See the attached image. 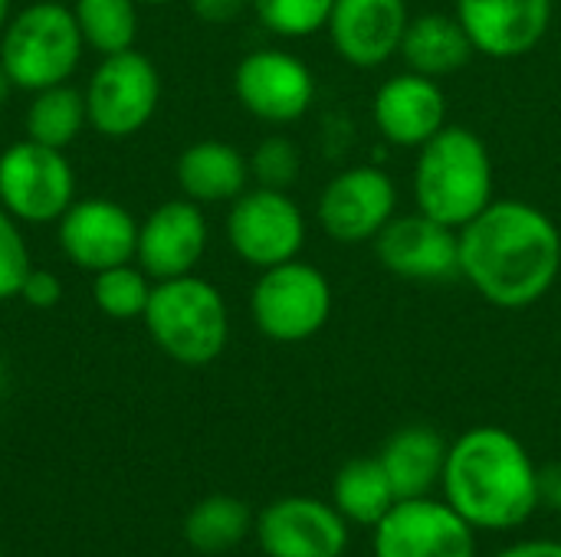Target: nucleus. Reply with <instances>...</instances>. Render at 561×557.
<instances>
[{
    "label": "nucleus",
    "instance_id": "obj_1",
    "mask_svg": "<svg viewBox=\"0 0 561 557\" xmlns=\"http://www.w3.org/2000/svg\"><path fill=\"white\" fill-rule=\"evenodd\" d=\"M559 272V227L529 200H493L460 230V276L496 309L536 305Z\"/></svg>",
    "mask_w": 561,
    "mask_h": 557
},
{
    "label": "nucleus",
    "instance_id": "obj_2",
    "mask_svg": "<svg viewBox=\"0 0 561 557\" xmlns=\"http://www.w3.org/2000/svg\"><path fill=\"white\" fill-rule=\"evenodd\" d=\"M444 502L473 532H510L539 509V466L503 427H473L447 446Z\"/></svg>",
    "mask_w": 561,
    "mask_h": 557
},
{
    "label": "nucleus",
    "instance_id": "obj_3",
    "mask_svg": "<svg viewBox=\"0 0 561 557\" xmlns=\"http://www.w3.org/2000/svg\"><path fill=\"white\" fill-rule=\"evenodd\" d=\"M414 204L421 213L463 230L493 204V161L483 138L467 125H444L417 148Z\"/></svg>",
    "mask_w": 561,
    "mask_h": 557
},
{
    "label": "nucleus",
    "instance_id": "obj_4",
    "mask_svg": "<svg viewBox=\"0 0 561 557\" xmlns=\"http://www.w3.org/2000/svg\"><path fill=\"white\" fill-rule=\"evenodd\" d=\"M141 322L151 341L184 368H204L217 361L230 341L227 302L220 289L197 272L154 282Z\"/></svg>",
    "mask_w": 561,
    "mask_h": 557
},
{
    "label": "nucleus",
    "instance_id": "obj_5",
    "mask_svg": "<svg viewBox=\"0 0 561 557\" xmlns=\"http://www.w3.org/2000/svg\"><path fill=\"white\" fill-rule=\"evenodd\" d=\"M82 53L85 43L72 3L62 0H30L0 33V69L13 89L30 95L69 82L82 62Z\"/></svg>",
    "mask_w": 561,
    "mask_h": 557
},
{
    "label": "nucleus",
    "instance_id": "obj_6",
    "mask_svg": "<svg viewBox=\"0 0 561 557\" xmlns=\"http://www.w3.org/2000/svg\"><path fill=\"white\" fill-rule=\"evenodd\" d=\"M250 315L260 335L279 345H299L316 338L332 315V282L312 263L299 256L270 269L250 292Z\"/></svg>",
    "mask_w": 561,
    "mask_h": 557
},
{
    "label": "nucleus",
    "instance_id": "obj_7",
    "mask_svg": "<svg viewBox=\"0 0 561 557\" xmlns=\"http://www.w3.org/2000/svg\"><path fill=\"white\" fill-rule=\"evenodd\" d=\"M82 95L89 128L108 141H125L154 118L161 102V76L158 66L131 46L102 56Z\"/></svg>",
    "mask_w": 561,
    "mask_h": 557
},
{
    "label": "nucleus",
    "instance_id": "obj_8",
    "mask_svg": "<svg viewBox=\"0 0 561 557\" xmlns=\"http://www.w3.org/2000/svg\"><path fill=\"white\" fill-rule=\"evenodd\" d=\"M76 204V171L66 151L13 141L0 154V207L23 227L56 223Z\"/></svg>",
    "mask_w": 561,
    "mask_h": 557
},
{
    "label": "nucleus",
    "instance_id": "obj_9",
    "mask_svg": "<svg viewBox=\"0 0 561 557\" xmlns=\"http://www.w3.org/2000/svg\"><path fill=\"white\" fill-rule=\"evenodd\" d=\"M227 243L253 269L289 263L306 246V213L276 187H247L227 213Z\"/></svg>",
    "mask_w": 561,
    "mask_h": 557
},
{
    "label": "nucleus",
    "instance_id": "obj_10",
    "mask_svg": "<svg viewBox=\"0 0 561 557\" xmlns=\"http://www.w3.org/2000/svg\"><path fill=\"white\" fill-rule=\"evenodd\" d=\"M398 213V187L388 171L375 164L345 167L335 174L316 207L319 227L342 246L371 243Z\"/></svg>",
    "mask_w": 561,
    "mask_h": 557
},
{
    "label": "nucleus",
    "instance_id": "obj_11",
    "mask_svg": "<svg viewBox=\"0 0 561 557\" xmlns=\"http://www.w3.org/2000/svg\"><path fill=\"white\" fill-rule=\"evenodd\" d=\"M233 92L253 118L266 125H293L312 108L316 76L299 56L266 46L237 62Z\"/></svg>",
    "mask_w": 561,
    "mask_h": 557
},
{
    "label": "nucleus",
    "instance_id": "obj_12",
    "mask_svg": "<svg viewBox=\"0 0 561 557\" xmlns=\"http://www.w3.org/2000/svg\"><path fill=\"white\" fill-rule=\"evenodd\" d=\"M375 557H477L473 525L444 499H401L375 525Z\"/></svg>",
    "mask_w": 561,
    "mask_h": 557
},
{
    "label": "nucleus",
    "instance_id": "obj_13",
    "mask_svg": "<svg viewBox=\"0 0 561 557\" xmlns=\"http://www.w3.org/2000/svg\"><path fill=\"white\" fill-rule=\"evenodd\" d=\"M56 240L62 256L82 272H102L122 263H135L138 220L108 197L76 200L56 220Z\"/></svg>",
    "mask_w": 561,
    "mask_h": 557
},
{
    "label": "nucleus",
    "instance_id": "obj_14",
    "mask_svg": "<svg viewBox=\"0 0 561 557\" xmlns=\"http://www.w3.org/2000/svg\"><path fill=\"white\" fill-rule=\"evenodd\" d=\"M378 263L411 282H447L460 276V230L414 210L394 213L371 240Z\"/></svg>",
    "mask_w": 561,
    "mask_h": 557
},
{
    "label": "nucleus",
    "instance_id": "obj_15",
    "mask_svg": "<svg viewBox=\"0 0 561 557\" xmlns=\"http://www.w3.org/2000/svg\"><path fill=\"white\" fill-rule=\"evenodd\" d=\"M253 532L266 557H342L348 548V522L309 496L276 499L256 515Z\"/></svg>",
    "mask_w": 561,
    "mask_h": 557
},
{
    "label": "nucleus",
    "instance_id": "obj_16",
    "mask_svg": "<svg viewBox=\"0 0 561 557\" xmlns=\"http://www.w3.org/2000/svg\"><path fill=\"white\" fill-rule=\"evenodd\" d=\"M210 227L201 210V204L178 197L154 207L138 223V250L135 263L154 279H178L201 266L207 253Z\"/></svg>",
    "mask_w": 561,
    "mask_h": 557
},
{
    "label": "nucleus",
    "instance_id": "obj_17",
    "mask_svg": "<svg viewBox=\"0 0 561 557\" xmlns=\"http://www.w3.org/2000/svg\"><path fill=\"white\" fill-rule=\"evenodd\" d=\"M454 16L480 56L519 59L546 39L552 0H457Z\"/></svg>",
    "mask_w": 561,
    "mask_h": 557
},
{
    "label": "nucleus",
    "instance_id": "obj_18",
    "mask_svg": "<svg viewBox=\"0 0 561 557\" xmlns=\"http://www.w3.org/2000/svg\"><path fill=\"white\" fill-rule=\"evenodd\" d=\"M408 23L404 0H335L325 30L348 66L375 69L401 53Z\"/></svg>",
    "mask_w": 561,
    "mask_h": 557
},
{
    "label": "nucleus",
    "instance_id": "obj_19",
    "mask_svg": "<svg viewBox=\"0 0 561 557\" xmlns=\"http://www.w3.org/2000/svg\"><path fill=\"white\" fill-rule=\"evenodd\" d=\"M371 118L385 141L398 148H421L447 125V95L437 79L404 69L381 82L371 102Z\"/></svg>",
    "mask_w": 561,
    "mask_h": 557
},
{
    "label": "nucleus",
    "instance_id": "obj_20",
    "mask_svg": "<svg viewBox=\"0 0 561 557\" xmlns=\"http://www.w3.org/2000/svg\"><path fill=\"white\" fill-rule=\"evenodd\" d=\"M181 194L194 204H233L250 187V158L217 138L194 141L174 164Z\"/></svg>",
    "mask_w": 561,
    "mask_h": 557
},
{
    "label": "nucleus",
    "instance_id": "obj_21",
    "mask_svg": "<svg viewBox=\"0 0 561 557\" xmlns=\"http://www.w3.org/2000/svg\"><path fill=\"white\" fill-rule=\"evenodd\" d=\"M378 460L391 479L398 502L424 499L440 486L444 463H447V443L440 440L437 430H431L424 423H411V427H401L398 433H391V440L385 443Z\"/></svg>",
    "mask_w": 561,
    "mask_h": 557
},
{
    "label": "nucleus",
    "instance_id": "obj_22",
    "mask_svg": "<svg viewBox=\"0 0 561 557\" xmlns=\"http://www.w3.org/2000/svg\"><path fill=\"white\" fill-rule=\"evenodd\" d=\"M398 56L408 62V69L444 79L467 69L477 49L454 13H421L408 23Z\"/></svg>",
    "mask_w": 561,
    "mask_h": 557
},
{
    "label": "nucleus",
    "instance_id": "obj_23",
    "mask_svg": "<svg viewBox=\"0 0 561 557\" xmlns=\"http://www.w3.org/2000/svg\"><path fill=\"white\" fill-rule=\"evenodd\" d=\"M394 502L398 496L378 456L348 460L332 483V506L348 525L375 529L394 509Z\"/></svg>",
    "mask_w": 561,
    "mask_h": 557
},
{
    "label": "nucleus",
    "instance_id": "obj_24",
    "mask_svg": "<svg viewBox=\"0 0 561 557\" xmlns=\"http://www.w3.org/2000/svg\"><path fill=\"white\" fill-rule=\"evenodd\" d=\"M23 125H26L30 141L66 151L82 135V128L89 125L82 89L62 82V85H49V89L33 92Z\"/></svg>",
    "mask_w": 561,
    "mask_h": 557
},
{
    "label": "nucleus",
    "instance_id": "obj_25",
    "mask_svg": "<svg viewBox=\"0 0 561 557\" xmlns=\"http://www.w3.org/2000/svg\"><path fill=\"white\" fill-rule=\"evenodd\" d=\"M256 519L247 502L233 496H207L201 499L184 519V538L201 555H224L233 552L250 532Z\"/></svg>",
    "mask_w": 561,
    "mask_h": 557
},
{
    "label": "nucleus",
    "instance_id": "obj_26",
    "mask_svg": "<svg viewBox=\"0 0 561 557\" xmlns=\"http://www.w3.org/2000/svg\"><path fill=\"white\" fill-rule=\"evenodd\" d=\"M72 13L85 49L112 56L135 46L138 0H72Z\"/></svg>",
    "mask_w": 561,
    "mask_h": 557
},
{
    "label": "nucleus",
    "instance_id": "obj_27",
    "mask_svg": "<svg viewBox=\"0 0 561 557\" xmlns=\"http://www.w3.org/2000/svg\"><path fill=\"white\" fill-rule=\"evenodd\" d=\"M154 279L138 263H122L92 276V302L102 315L115 322L145 318Z\"/></svg>",
    "mask_w": 561,
    "mask_h": 557
},
{
    "label": "nucleus",
    "instance_id": "obj_28",
    "mask_svg": "<svg viewBox=\"0 0 561 557\" xmlns=\"http://www.w3.org/2000/svg\"><path fill=\"white\" fill-rule=\"evenodd\" d=\"M335 0H253L256 20L283 39H306L325 30Z\"/></svg>",
    "mask_w": 561,
    "mask_h": 557
},
{
    "label": "nucleus",
    "instance_id": "obj_29",
    "mask_svg": "<svg viewBox=\"0 0 561 557\" xmlns=\"http://www.w3.org/2000/svg\"><path fill=\"white\" fill-rule=\"evenodd\" d=\"M299 171H302V154H299L296 141H289L286 135L263 138L250 154V177L260 187L289 190L293 181L299 177Z\"/></svg>",
    "mask_w": 561,
    "mask_h": 557
},
{
    "label": "nucleus",
    "instance_id": "obj_30",
    "mask_svg": "<svg viewBox=\"0 0 561 557\" xmlns=\"http://www.w3.org/2000/svg\"><path fill=\"white\" fill-rule=\"evenodd\" d=\"M33 259L23 236V223L0 207V302L20 299L23 279L30 276Z\"/></svg>",
    "mask_w": 561,
    "mask_h": 557
},
{
    "label": "nucleus",
    "instance_id": "obj_31",
    "mask_svg": "<svg viewBox=\"0 0 561 557\" xmlns=\"http://www.w3.org/2000/svg\"><path fill=\"white\" fill-rule=\"evenodd\" d=\"M20 299H23L26 305H33V309H53V305H59V299H62V282H59L56 272L36 269V266H33L30 276L23 279Z\"/></svg>",
    "mask_w": 561,
    "mask_h": 557
},
{
    "label": "nucleus",
    "instance_id": "obj_32",
    "mask_svg": "<svg viewBox=\"0 0 561 557\" xmlns=\"http://www.w3.org/2000/svg\"><path fill=\"white\" fill-rule=\"evenodd\" d=\"M191 10L207 20V23H230L233 16H240L247 7H253V0H187Z\"/></svg>",
    "mask_w": 561,
    "mask_h": 557
},
{
    "label": "nucleus",
    "instance_id": "obj_33",
    "mask_svg": "<svg viewBox=\"0 0 561 557\" xmlns=\"http://www.w3.org/2000/svg\"><path fill=\"white\" fill-rule=\"evenodd\" d=\"M539 506L561 509V463L539 466Z\"/></svg>",
    "mask_w": 561,
    "mask_h": 557
},
{
    "label": "nucleus",
    "instance_id": "obj_34",
    "mask_svg": "<svg viewBox=\"0 0 561 557\" xmlns=\"http://www.w3.org/2000/svg\"><path fill=\"white\" fill-rule=\"evenodd\" d=\"M493 557H561V542H552V538L519 542V545H510V548H503L500 555Z\"/></svg>",
    "mask_w": 561,
    "mask_h": 557
},
{
    "label": "nucleus",
    "instance_id": "obj_35",
    "mask_svg": "<svg viewBox=\"0 0 561 557\" xmlns=\"http://www.w3.org/2000/svg\"><path fill=\"white\" fill-rule=\"evenodd\" d=\"M10 92H13V82L7 79V72L0 69V108L7 105V98H10Z\"/></svg>",
    "mask_w": 561,
    "mask_h": 557
},
{
    "label": "nucleus",
    "instance_id": "obj_36",
    "mask_svg": "<svg viewBox=\"0 0 561 557\" xmlns=\"http://www.w3.org/2000/svg\"><path fill=\"white\" fill-rule=\"evenodd\" d=\"M10 16H13V0H0V33L10 23Z\"/></svg>",
    "mask_w": 561,
    "mask_h": 557
},
{
    "label": "nucleus",
    "instance_id": "obj_37",
    "mask_svg": "<svg viewBox=\"0 0 561 557\" xmlns=\"http://www.w3.org/2000/svg\"><path fill=\"white\" fill-rule=\"evenodd\" d=\"M138 3H154L158 7V3H171V0H138Z\"/></svg>",
    "mask_w": 561,
    "mask_h": 557
},
{
    "label": "nucleus",
    "instance_id": "obj_38",
    "mask_svg": "<svg viewBox=\"0 0 561 557\" xmlns=\"http://www.w3.org/2000/svg\"><path fill=\"white\" fill-rule=\"evenodd\" d=\"M0 557H3V552H0Z\"/></svg>",
    "mask_w": 561,
    "mask_h": 557
}]
</instances>
